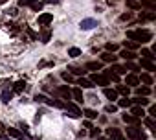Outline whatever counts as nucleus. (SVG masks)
Listing matches in <instances>:
<instances>
[{"instance_id":"obj_1","label":"nucleus","mask_w":156,"mask_h":140,"mask_svg":"<svg viewBox=\"0 0 156 140\" xmlns=\"http://www.w3.org/2000/svg\"><path fill=\"white\" fill-rule=\"evenodd\" d=\"M127 39H130L136 44H145L152 39V33L149 30H141V28L140 30H130V31H127Z\"/></svg>"},{"instance_id":"obj_2","label":"nucleus","mask_w":156,"mask_h":140,"mask_svg":"<svg viewBox=\"0 0 156 140\" xmlns=\"http://www.w3.org/2000/svg\"><path fill=\"white\" fill-rule=\"evenodd\" d=\"M127 134L132 138V140H145V133L136 125V127H129L127 129Z\"/></svg>"},{"instance_id":"obj_3","label":"nucleus","mask_w":156,"mask_h":140,"mask_svg":"<svg viewBox=\"0 0 156 140\" xmlns=\"http://www.w3.org/2000/svg\"><path fill=\"white\" fill-rule=\"evenodd\" d=\"M90 81H92L94 85H101V87H107V85H110V79H108L107 76H101V74H92Z\"/></svg>"},{"instance_id":"obj_4","label":"nucleus","mask_w":156,"mask_h":140,"mask_svg":"<svg viewBox=\"0 0 156 140\" xmlns=\"http://www.w3.org/2000/svg\"><path fill=\"white\" fill-rule=\"evenodd\" d=\"M37 22H39L41 26H48V24L53 22V15H51V13H41L39 19H37Z\"/></svg>"},{"instance_id":"obj_5","label":"nucleus","mask_w":156,"mask_h":140,"mask_svg":"<svg viewBox=\"0 0 156 140\" xmlns=\"http://www.w3.org/2000/svg\"><path fill=\"white\" fill-rule=\"evenodd\" d=\"M96 26H98V20H96V19H83L81 24H79V28L85 30V31H87V30H92V28H96Z\"/></svg>"},{"instance_id":"obj_6","label":"nucleus","mask_w":156,"mask_h":140,"mask_svg":"<svg viewBox=\"0 0 156 140\" xmlns=\"http://www.w3.org/2000/svg\"><path fill=\"white\" fill-rule=\"evenodd\" d=\"M107 134H108L112 140H125V136L121 134V131H119L118 127H108V129H107Z\"/></svg>"},{"instance_id":"obj_7","label":"nucleus","mask_w":156,"mask_h":140,"mask_svg":"<svg viewBox=\"0 0 156 140\" xmlns=\"http://www.w3.org/2000/svg\"><path fill=\"white\" fill-rule=\"evenodd\" d=\"M57 94H59V96H62V100H66V101L72 98V90L68 89V85H62V87H59V89H57Z\"/></svg>"},{"instance_id":"obj_8","label":"nucleus","mask_w":156,"mask_h":140,"mask_svg":"<svg viewBox=\"0 0 156 140\" xmlns=\"http://www.w3.org/2000/svg\"><path fill=\"white\" fill-rule=\"evenodd\" d=\"M101 66H103V63H101V61H88V63L85 64V70H87V72H88V70L96 72V70H101Z\"/></svg>"},{"instance_id":"obj_9","label":"nucleus","mask_w":156,"mask_h":140,"mask_svg":"<svg viewBox=\"0 0 156 140\" xmlns=\"http://www.w3.org/2000/svg\"><path fill=\"white\" fill-rule=\"evenodd\" d=\"M64 109L70 111V112H73V114H77V116H81V109L77 107L75 103H72V101H66V103H64Z\"/></svg>"},{"instance_id":"obj_10","label":"nucleus","mask_w":156,"mask_h":140,"mask_svg":"<svg viewBox=\"0 0 156 140\" xmlns=\"http://www.w3.org/2000/svg\"><path fill=\"white\" fill-rule=\"evenodd\" d=\"M119 55H121L125 61H132V59H136V57H138V55H136V52H130V50H125V48L119 52Z\"/></svg>"},{"instance_id":"obj_11","label":"nucleus","mask_w":156,"mask_h":140,"mask_svg":"<svg viewBox=\"0 0 156 140\" xmlns=\"http://www.w3.org/2000/svg\"><path fill=\"white\" fill-rule=\"evenodd\" d=\"M103 94H105V98H108L110 101L118 100V92H116L114 89H108V87H105V89H103Z\"/></svg>"},{"instance_id":"obj_12","label":"nucleus","mask_w":156,"mask_h":140,"mask_svg":"<svg viewBox=\"0 0 156 140\" xmlns=\"http://www.w3.org/2000/svg\"><path fill=\"white\" fill-rule=\"evenodd\" d=\"M72 96L75 98V101H77V103H83V101H85V98H83V90H81V87H77V89H73V90H72Z\"/></svg>"},{"instance_id":"obj_13","label":"nucleus","mask_w":156,"mask_h":140,"mask_svg":"<svg viewBox=\"0 0 156 140\" xmlns=\"http://www.w3.org/2000/svg\"><path fill=\"white\" fill-rule=\"evenodd\" d=\"M140 8H147V9L154 11V9H156V0H141V2H140Z\"/></svg>"},{"instance_id":"obj_14","label":"nucleus","mask_w":156,"mask_h":140,"mask_svg":"<svg viewBox=\"0 0 156 140\" xmlns=\"http://www.w3.org/2000/svg\"><path fill=\"white\" fill-rule=\"evenodd\" d=\"M125 83H127V85H130V87H138V85H140V79H138V76L129 74V76L125 78Z\"/></svg>"},{"instance_id":"obj_15","label":"nucleus","mask_w":156,"mask_h":140,"mask_svg":"<svg viewBox=\"0 0 156 140\" xmlns=\"http://www.w3.org/2000/svg\"><path fill=\"white\" fill-rule=\"evenodd\" d=\"M130 103H134V105H140V107H145V105H149L151 101L145 98V96H138V98H134V100H130Z\"/></svg>"},{"instance_id":"obj_16","label":"nucleus","mask_w":156,"mask_h":140,"mask_svg":"<svg viewBox=\"0 0 156 140\" xmlns=\"http://www.w3.org/2000/svg\"><path fill=\"white\" fill-rule=\"evenodd\" d=\"M125 123H134V125H140V118H136L134 114H123L121 116Z\"/></svg>"},{"instance_id":"obj_17","label":"nucleus","mask_w":156,"mask_h":140,"mask_svg":"<svg viewBox=\"0 0 156 140\" xmlns=\"http://www.w3.org/2000/svg\"><path fill=\"white\" fill-rule=\"evenodd\" d=\"M141 68H145V70H149V72H154L156 70V64L152 63V61H147V59H141Z\"/></svg>"},{"instance_id":"obj_18","label":"nucleus","mask_w":156,"mask_h":140,"mask_svg":"<svg viewBox=\"0 0 156 140\" xmlns=\"http://www.w3.org/2000/svg\"><path fill=\"white\" fill-rule=\"evenodd\" d=\"M116 57H118V55H114L112 52H103V53H101V61H105V63H114Z\"/></svg>"},{"instance_id":"obj_19","label":"nucleus","mask_w":156,"mask_h":140,"mask_svg":"<svg viewBox=\"0 0 156 140\" xmlns=\"http://www.w3.org/2000/svg\"><path fill=\"white\" fill-rule=\"evenodd\" d=\"M8 133H9L13 138H17V140H28V138H24V134H22L19 129H15V127H9V129H8Z\"/></svg>"},{"instance_id":"obj_20","label":"nucleus","mask_w":156,"mask_h":140,"mask_svg":"<svg viewBox=\"0 0 156 140\" xmlns=\"http://www.w3.org/2000/svg\"><path fill=\"white\" fill-rule=\"evenodd\" d=\"M143 123L152 131V134H156V123H154V118H151V116H147L145 120H143Z\"/></svg>"},{"instance_id":"obj_21","label":"nucleus","mask_w":156,"mask_h":140,"mask_svg":"<svg viewBox=\"0 0 156 140\" xmlns=\"http://www.w3.org/2000/svg\"><path fill=\"white\" fill-rule=\"evenodd\" d=\"M132 114H134L136 118H143L147 112L143 111V107H140V105H134V107H132Z\"/></svg>"},{"instance_id":"obj_22","label":"nucleus","mask_w":156,"mask_h":140,"mask_svg":"<svg viewBox=\"0 0 156 140\" xmlns=\"http://www.w3.org/2000/svg\"><path fill=\"white\" fill-rule=\"evenodd\" d=\"M81 114H85L88 120H94V118H98V111H94V109H83V111H81Z\"/></svg>"},{"instance_id":"obj_23","label":"nucleus","mask_w":156,"mask_h":140,"mask_svg":"<svg viewBox=\"0 0 156 140\" xmlns=\"http://www.w3.org/2000/svg\"><path fill=\"white\" fill-rule=\"evenodd\" d=\"M0 98H2V103H9V100L13 98V90H2V96H0Z\"/></svg>"},{"instance_id":"obj_24","label":"nucleus","mask_w":156,"mask_h":140,"mask_svg":"<svg viewBox=\"0 0 156 140\" xmlns=\"http://www.w3.org/2000/svg\"><path fill=\"white\" fill-rule=\"evenodd\" d=\"M68 70H70V74H75V76H83V74H87L85 68H77V66H68Z\"/></svg>"},{"instance_id":"obj_25","label":"nucleus","mask_w":156,"mask_h":140,"mask_svg":"<svg viewBox=\"0 0 156 140\" xmlns=\"http://www.w3.org/2000/svg\"><path fill=\"white\" fill-rule=\"evenodd\" d=\"M110 70H114V74H118V76L127 74V68H125V66H119V64H114V63H112V68H110Z\"/></svg>"},{"instance_id":"obj_26","label":"nucleus","mask_w":156,"mask_h":140,"mask_svg":"<svg viewBox=\"0 0 156 140\" xmlns=\"http://www.w3.org/2000/svg\"><path fill=\"white\" fill-rule=\"evenodd\" d=\"M156 19V13L154 11H147V13H141L140 15V20H154Z\"/></svg>"},{"instance_id":"obj_27","label":"nucleus","mask_w":156,"mask_h":140,"mask_svg":"<svg viewBox=\"0 0 156 140\" xmlns=\"http://www.w3.org/2000/svg\"><path fill=\"white\" fill-rule=\"evenodd\" d=\"M141 55H143V59H147V61H154V53L151 52V50H147V48H141Z\"/></svg>"},{"instance_id":"obj_28","label":"nucleus","mask_w":156,"mask_h":140,"mask_svg":"<svg viewBox=\"0 0 156 140\" xmlns=\"http://www.w3.org/2000/svg\"><path fill=\"white\" fill-rule=\"evenodd\" d=\"M77 85H81L83 89H94V87H96L92 81H88V79H83V78H81L79 81H77Z\"/></svg>"},{"instance_id":"obj_29","label":"nucleus","mask_w":156,"mask_h":140,"mask_svg":"<svg viewBox=\"0 0 156 140\" xmlns=\"http://www.w3.org/2000/svg\"><path fill=\"white\" fill-rule=\"evenodd\" d=\"M24 87H26V83L20 79V81H17L15 85H13V92H17V94H20L22 90H24Z\"/></svg>"},{"instance_id":"obj_30","label":"nucleus","mask_w":156,"mask_h":140,"mask_svg":"<svg viewBox=\"0 0 156 140\" xmlns=\"http://www.w3.org/2000/svg\"><path fill=\"white\" fill-rule=\"evenodd\" d=\"M136 94L138 96H149L151 94V89L149 87H136Z\"/></svg>"},{"instance_id":"obj_31","label":"nucleus","mask_w":156,"mask_h":140,"mask_svg":"<svg viewBox=\"0 0 156 140\" xmlns=\"http://www.w3.org/2000/svg\"><path fill=\"white\" fill-rule=\"evenodd\" d=\"M68 55L70 57H79L81 55V50L77 48V46H72V48H68Z\"/></svg>"},{"instance_id":"obj_32","label":"nucleus","mask_w":156,"mask_h":140,"mask_svg":"<svg viewBox=\"0 0 156 140\" xmlns=\"http://www.w3.org/2000/svg\"><path fill=\"white\" fill-rule=\"evenodd\" d=\"M103 76H107V78L112 79V81H119V76L114 74V72H110V70H105V74H103Z\"/></svg>"},{"instance_id":"obj_33","label":"nucleus","mask_w":156,"mask_h":140,"mask_svg":"<svg viewBox=\"0 0 156 140\" xmlns=\"http://www.w3.org/2000/svg\"><path fill=\"white\" fill-rule=\"evenodd\" d=\"M138 79H141L145 85H152V78H151V74H141V78H138Z\"/></svg>"},{"instance_id":"obj_34","label":"nucleus","mask_w":156,"mask_h":140,"mask_svg":"<svg viewBox=\"0 0 156 140\" xmlns=\"http://www.w3.org/2000/svg\"><path fill=\"white\" fill-rule=\"evenodd\" d=\"M116 92H119V94H125V96H129V87H125V85H118V89H114Z\"/></svg>"},{"instance_id":"obj_35","label":"nucleus","mask_w":156,"mask_h":140,"mask_svg":"<svg viewBox=\"0 0 156 140\" xmlns=\"http://www.w3.org/2000/svg\"><path fill=\"white\" fill-rule=\"evenodd\" d=\"M138 48V44L136 42H132V41H125V50H130V52H134Z\"/></svg>"},{"instance_id":"obj_36","label":"nucleus","mask_w":156,"mask_h":140,"mask_svg":"<svg viewBox=\"0 0 156 140\" xmlns=\"http://www.w3.org/2000/svg\"><path fill=\"white\" fill-rule=\"evenodd\" d=\"M130 19H132V13H130V11H127V13L119 15V20H121V22H129Z\"/></svg>"},{"instance_id":"obj_37","label":"nucleus","mask_w":156,"mask_h":140,"mask_svg":"<svg viewBox=\"0 0 156 140\" xmlns=\"http://www.w3.org/2000/svg\"><path fill=\"white\" fill-rule=\"evenodd\" d=\"M50 37H51L50 30H44V31L41 33V39H42V42H48V41H50Z\"/></svg>"},{"instance_id":"obj_38","label":"nucleus","mask_w":156,"mask_h":140,"mask_svg":"<svg viewBox=\"0 0 156 140\" xmlns=\"http://www.w3.org/2000/svg\"><path fill=\"white\" fill-rule=\"evenodd\" d=\"M130 105H132V103H130V100H127V96L118 101V107H130Z\"/></svg>"},{"instance_id":"obj_39","label":"nucleus","mask_w":156,"mask_h":140,"mask_svg":"<svg viewBox=\"0 0 156 140\" xmlns=\"http://www.w3.org/2000/svg\"><path fill=\"white\" fill-rule=\"evenodd\" d=\"M127 6L130 9H140V2H136V0H127Z\"/></svg>"},{"instance_id":"obj_40","label":"nucleus","mask_w":156,"mask_h":140,"mask_svg":"<svg viewBox=\"0 0 156 140\" xmlns=\"http://www.w3.org/2000/svg\"><path fill=\"white\" fill-rule=\"evenodd\" d=\"M105 50H107V52H116V50H118V44H114V42H107V44H105Z\"/></svg>"},{"instance_id":"obj_41","label":"nucleus","mask_w":156,"mask_h":140,"mask_svg":"<svg viewBox=\"0 0 156 140\" xmlns=\"http://www.w3.org/2000/svg\"><path fill=\"white\" fill-rule=\"evenodd\" d=\"M33 100H35L37 103H44V101H46V96H44V94H35Z\"/></svg>"},{"instance_id":"obj_42","label":"nucleus","mask_w":156,"mask_h":140,"mask_svg":"<svg viewBox=\"0 0 156 140\" xmlns=\"http://www.w3.org/2000/svg\"><path fill=\"white\" fill-rule=\"evenodd\" d=\"M105 111H107L108 114H110V112H116V111H118V105H114V103H108V105L105 107Z\"/></svg>"},{"instance_id":"obj_43","label":"nucleus","mask_w":156,"mask_h":140,"mask_svg":"<svg viewBox=\"0 0 156 140\" xmlns=\"http://www.w3.org/2000/svg\"><path fill=\"white\" fill-rule=\"evenodd\" d=\"M20 133H22V134H28V136H30V127H28V123H24V122L20 123Z\"/></svg>"},{"instance_id":"obj_44","label":"nucleus","mask_w":156,"mask_h":140,"mask_svg":"<svg viewBox=\"0 0 156 140\" xmlns=\"http://www.w3.org/2000/svg\"><path fill=\"white\" fill-rule=\"evenodd\" d=\"M125 68H127V70H132V72H138V70H140V68H138V66H136L134 63H130V61H129V63L125 64Z\"/></svg>"},{"instance_id":"obj_45","label":"nucleus","mask_w":156,"mask_h":140,"mask_svg":"<svg viewBox=\"0 0 156 140\" xmlns=\"http://www.w3.org/2000/svg\"><path fill=\"white\" fill-rule=\"evenodd\" d=\"M26 31H28V35L31 37V41H37V39H39V35H37V33H35L31 28H26Z\"/></svg>"},{"instance_id":"obj_46","label":"nucleus","mask_w":156,"mask_h":140,"mask_svg":"<svg viewBox=\"0 0 156 140\" xmlns=\"http://www.w3.org/2000/svg\"><path fill=\"white\" fill-rule=\"evenodd\" d=\"M61 78H62L64 81H68V83H70V81H73V78H72V74H70V72H62V74H61Z\"/></svg>"},{"instance_id":"obj_47","label":"nucleus","mask_w":156,"mask_h":140,"mask_svg":"<svg viewBox=\"0 0 156 140\" xmlns=\"http://www.w3.org/2000/svg\"><path fill=\"white\" fill-rule=\"evenodd\" d=\"M35 2H37V0H19V6H31Z\"/></svg>"},{"instance_id":"obj_48","label":"nucleus","mask_w":156,"mask_h":140,"mask_svg":"<svg viewBox=\"0 0 156 140\" xmlns=\"http://www.w3.org/2000/svg\"><path fill=\"white\" fill-rule=\"evenodd\" d=\"M149 116H151V118L156 116V105H151V107H149Z\"/></svg>"},{"instance_id":"obj_49","label":"nucleus","mask_w":156,"mask_h":140,"mask_svg":"<svg viewBox=\"0 0 156 140\" xmlns=\"http://www.w3.org/2000/svg\"><path fill=\"white\" fill-rule=\"evenodd\" d=\"M31 8H33L35 11H41V9H42V4H37V2H35V4H31Z\"/></svg>"},{"instance_id":"obj_50","label":"nucleus","mask_w":156,"mask_h":140,"mask_svg":"<svg viewBox=\"0 0 156 140\" xmlns=\"http://www.w3.org/2000/svg\"><path fill=\"white\" fill-rule=\"evenodd\" d=\"M99 134V129L98 127H92V131H90V136H98Z\"/></svg>"},{"instance_id":"obj_51","label":"nucleus","mask_w":156,"mask_h":140,"mask_svg":"<svg viewBox=\"0 0 156 140\" xmlns=\"http://www.w3.org/2000/svg\"><path fill=\"white\" fill-rule=\"evenodd\" d=\"M57 2H59V0H44L42 4H57Z\"/></svg>"},{"instance_id":"obj_52","label":"nucleus","mask_w":156,"mask_h":140,"mask_svg":"<svg viewBox=\"0 0 156 140\" xmlns=\"http://www.w3.org/2000/svg\"><path fill=\"white\" fill-rule=\"evenodd\" d=\"M6 2H9V0H0V6H2V4H6Z\"/></svg>"},{"instance_id":"obj_53","label":"nucleus","mask_w":156,"mask_h":140,"mask_svg":"<svg viewBox=\"0 0 156 140\" xmlns=\"http://www.w3.org/2000/svg\"><path fill=\"white\" fill-rule=\"evenodd\" d=\"M2 129H4V123H0V131H2Z\"/></svg>"}]
</instances>
